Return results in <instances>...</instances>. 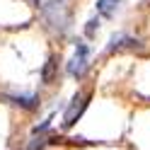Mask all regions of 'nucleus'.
<instances>
[{
    "label": "nucleus",
    "instance_id": "obj_1",
    "mask_svg": "<svg viewBox=\"0 0 150 150\" xmlns=\"http://www.w3.org/2000/svg\"><path fill=\"white\" fill-rule=\"evenodd\" d=\"M41 12H44L46 24H49L53 32L65 34L70 29V10H68V5H65L63 0H49V3H44Z\"/></svg>",
    "mask_w": 150,
    "mask_h": 150
},
{
    "label": "nucleus",
    "instance_id": "obj_2",
    "mask_svg": "<svg viewBox=\"0 0 150 150\" xmlns=\"http://www.w3.org/2000/svg\"><path fill=\"white\" fill-rule=\"evenodd\" d=\"M90 99H92V92H90V90H85V92H75V95H73L70 104H68V109H65V114H63V126H65V128L75 126V121H78V119L82 116V111L87 109Z\"/></svg>",
    "mask_w": 150,
    "mask_h": 150
},
{
    "label": "nucleus",
    "instance_id": "obj_3",
    "mask_svg": "<svg viewBox=\"0 0 150 150\" xmlns=\"http://www.w3.org/2000/svg\"><path fill=\"white\" fill-rule=\"evenodd\" d=\"M87 56H90V46H87V44H78L75 56L68 61V73L73 75L75 80H82V78H85V73H87V68H90Z\"/></svg>",
    "mask_w": 150,
    "mask_h": 150
},
{
    "label": "nucleus",
    "instance_id": "obj_4",
    "mask_svg": "<svg viewBox=\"0 0 150 150\" xmlns=\"http://www.w3.org/2000/svg\"><path fill=\"white\" fill-rule=\"evenodd\" d=\"M119 5H121V0H97V15L99 17H114L116 10H119Z\"/></svg>",
    "mask_w": 150,
    "mask_h": 150
},
{
    "label": "nucleus",
    "instance_id": "obj_5",
    "mask_svg": "<svg viewBox=\"0 0 150 150\" xmlns=\"http://www.w3.org/2000/svg\"><path fill=\"white\" fill-rule=\"evenodd\" d=\"M136 41L131 39V36H126V34H111V39H109V44H107V51L109 53H114V51H119V49H124V46H133Z\"/></svg>",
    "mask_w": 150,
    "mask_h": 150
},
{
    "label": "nucleus",
    "instance_id": "obj_6",
    "mask_svg": "<svg viewBox=\"0 0 150 150\" xmlns=\"http://www.w3.org/2000/svg\"><path fill=\"white\" fill-rule=\"evenodd\" d=\"M7 99H10L12 104L22 107V109H36V107H39V97H36V95H12Z\"/></svg>",
    "mask_w": 150,
    "mask_h": 150
},
{
    "label": "nucleus",
    "instance_id": "obj_7",
    "mask_svg": "<svg viewBox=\"0 0 150 150\" xmlns=\"http://www.w3.org/2000/svg\"><path fill=\"white\" fill-rule=\"evenodd\" d=\"M53 80H56V58L49 56L46 63H44V68H41V82L44 85H53Z\"/></svg>",
    "mask_w": 150,
    "mask_h": 150
},
{
    "label": "nucleus",
    "instance_id": "obj_8",
    "mask_svg": "<svg viewBox=\"0 0 150 150\" xmlns=\"http://www.w3.org/2000/svg\"><path fill=\"white\" fill-rule=\"evenodd\" d=\"M97 29H99V17H90L87 24H85V36H87V39H92V36L97 34Z\"/></svg>",
    "mask_w": 150,
    "mask_h": 150
},
{
    "label": "nucleus",
    "instance_id": "obj_9",
    "mask_svg": "<svg viewBox=\"0 0 150 150\" xmlns=\"http://www.w3.org/2000/svg\"><path fill=\"white\" fill-rule=\"evenodd\" d=\"M46 145V138L44 136H34L32 138V143H29V148H27V150H41Z\"/></svg>",
    "mask_w": 150,
    "mask_h": 150
},
{
    "label": "nucleus",
    "instance_id": "obj_10",
    "mask_svg": "<svg viewBox=\"0 0 150 150\" xmlns=\"http://www.w3.org/2000/svg\"><path fill=\"white\" fill-rule=\"evenodd\" d=\"M49 126H51V119H46V121H41L39 126H34V131H32V133H34V136H44L46 131H49Z\"/></svg>",
    "mask_w": 150,
    "mask_h": 150
}]
</instances>
